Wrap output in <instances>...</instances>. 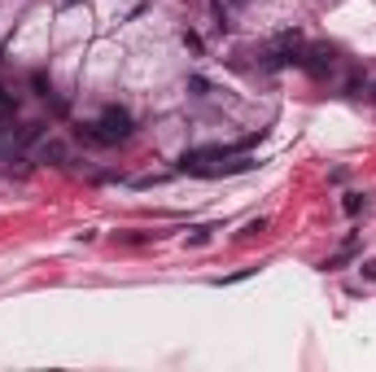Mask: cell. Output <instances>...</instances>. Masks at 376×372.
<instances>
[{"mask_svg":"<svg viewBox=\"0 0 376 372\" xmlns=\"http://www.w3.org/2000/svg\"><path fill=\"white\" fill-rule=\"evenodd\" d=\"M254 163L250 158H236V163H227L223 149H193L179 158V171L184 175H202V180H215V175H232V171H250Z\"/></svg>","mask_w":376,"mask_h":372,"instance_id":"cell-1","label":"cell"},{"mask_svg":"<svg viewBox=\"0 0 376 372\" xmlns=\"http://www.w3.org/2000/svg\"><path fill=\"white\" fill-rule=\"evenodd\" d=\"M132 132H136V127H132V114H127V110H119V105H110L105 114L88 127V140H96V144H119V140H127Z\"/></svg>","mask_w":376,"mask_h":372,"instance_id":"cell-2","label":"cell"},{"mask_svg":"<svg viewBox=\"0 0 376 372\" xmlns=\"http://www.w3.org/2000/svg\"><path fill=\"white\" fill-rule=\"evenodd\" d=\"M363 193H346V202H341V206H346V215H359V210H363Z\"/></svg>","mask_w":376,"mask_h":372,"instance_id":"cell-3","label":"cell"},{"mask_svg":"<svg viewBox=\"0 0 376 372\" xmlns=\"http://www.w3.org/2000/svg\"><path fill=\"white\" fill-rule=\"evenodd\" d=\"M44 158H53V163H61V158H66V149H61V144L53 140V144H44V149H40Z\"/></svg>","mask_w":376,"mask_h":372,"instance_id":"cell-4","label":"cell"},{"mask_svg":"<svg viewBox=\"0 0 376 372\" xmlns=\"http://www.w3.org/2000/svg\"><path fill=\"white\" fill-rule=\"evenodd\" d=\"M188 88H193V92H197V96H206V92H210V84H206V79H202V75H193V79H188Z\"/></svg>","mask_w":376,"mask_h":372,"instance_id":"cell-5","label":"cell"},{"mask_svg":"<svg viewBox=\"0 0 376 372\" xmlns=\"http://www.w3.org/2000/svg\"><path fill=\"white\" fill-rule=\"evenodd\" d=\"M202 241H210V228H193L188 232V246H202Z\"/></svg>","mask_w":376,"mask_h":372,"instance_id":"cell-6","label":"cell"},{"mask_svg":"<svg viewBox=\"0 0 376 372\" xmlns=\"http://www.w3.org/2000/svg\"><path fill=\"white\" fill-rule=\"evenodd\" d=\"M363 276H368V281H376V258H368V263H363Z\"/></svg>","mask_w":376,"mask_h":372,"instance_id":"cell-7","label":"cell"},{"mask_svg":"<svg viewBox=\"0 0 376 372\" xmlns=\"http://www.w3.org/2000/svg\"><path fill=\"white\" fill-rule=\"evenodd\" d=\"M0 105H9V96H5V92H0Z\"/></svg>","mask_w":376,"mask_h":372,"instance_id":"cell-8","label":"cell"},{"mask_svg":"<svg viewBox=\"0 0 376 372\" xmlns=\"http://www.w3.org/2000/svg\"><path fill=\"white\" fill-rule=\"evenodd\" d=\"M368 101H376V88H372V92H368Z\"/></svg>","mask_w":376,"mask_h":372,"instance_id":"cell-9","label":"cell"}]
</instances>
